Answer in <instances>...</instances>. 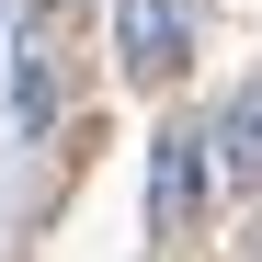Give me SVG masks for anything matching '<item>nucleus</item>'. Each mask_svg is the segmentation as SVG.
<instances>
[{
	"mask_svg": "<svg viewBox=\"0 0 262 262\" xmlns=\"http://www.w3.org/2000/svg\"><path fill=\"white\" fill-rule=\"evenodd\" d=\"M194 205H205V137H183V125H171V137L148 148V228H160V239H183V228H194Z\"/></svg>",
	"mask_w": 262,
	"mask_h": 262,
	"instance_id": "nucleus-1",
	"label": "nucleus"
},
{
	"mask_svg": "<svg viewBox=\"0 0 262 262\" xmlns=\"http://www.w3.org/2000/svg\"><path fill=\"white\" fill-rule=\"evenodd\" d=\"M114 57L137 80H171L183 69V0H114Z\"/></svg>",
	"mask_w": 262,
	"mask_h": 262,
	"instance_id": "nucleus-2",
	"label": "nucleus"
},
{
	"mask_svg": "<svg viewBox=\"0 0 262 262\" xmlns=\"http://www.w3.org/2000/svg\"><path fill=\"white\" fill-rule=\"evenodd\" d=\"M205 148H216V171H228V183H262V80L216 114V137H205Z\"/></svg>",
	"mask_w": 262,
	"mask_h": 262,
	"instance_id": "nucleus-3",
	"label": "nucleus"
},
{
	"mask_svg": "<svg viewBox=\"0 0 262 262\" xmlns=\"http://www.w3.org/2000/svg\"><path fill=\"white\" fill-rule=\"evenodd\" d=\"M12 114H23V125H46V114H57V80H46V57H23V69H12Z\"/></svg>",
	"mask_w": 262,
	"mask_h": 262,
	"instance_id": "nucleus-4",
	"label": "nucleus"
}]
</instances>
